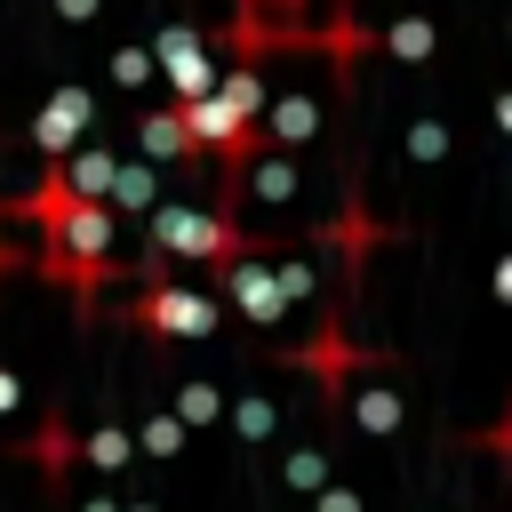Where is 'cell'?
Masks as SVG:
<instances>
[{"label": "cell", "instance_id": "obj_1", "mask_svg": "<svg viewBox=\"0 0 512 512\" xmlns=\"http://www.w3.org/2000/svg\"><path fill=\"white\" fill-rule=\"evenodd\" d=\"M48 272L72 280L80 296H96V280L112 272V208L104 200H72L48 216Z\"/></svg>", "mask_w": 512, "mask_h": 512}, {"label": "cell", "instance_id": "obj_2", "mask_svg": "<svg viewBox=\"0 0 512 512\" xmlns=\"http://www.w3.org/2000/svg\"><path fill=\"white\" fill-rule=\"evenodd\" d=\"M152 248L160 256H192V264H240V256H256L248 240H240V224L232 216H208V208H160L152 216Z\"/></svg>", "mask_w": 512, "mask_h": 512}, {"label": "cell", "instance_id": "obj_3", "mask_svg": "<svg viewBox=\"0 0 512 512\" xmlns=\"http://www.w3.org/2000/svg\"><path fill=\"white\" fill-rule=\"evenodd\" d=\"M128 320H136L144 336H160V344H176V336H208V328H216V304L152 272V280L136 288V304H128Z\"/></svg>", "mask_w": 512, "mask_h": 512}, {"label": "cell", "instance_id": "obj_4", "mask_svg": "<svg viewBox=\"0 0 512 512\" xmlns=\"http://www.w3.org/2000/svg\"><path fill=\"white\" fill-rule=\"evenodd\" d=\"M160 64H168V80H176V104H192V96L216 88V64H208L200 32H168V40H160Z\"/></svg>", "mask_w": 512, "mask_h": 512}, {"label": "cell", "instance_id": "obj_5", "mask_svg": "<svg viewBox=\"0 0 512 512\" xmlns=\"http://www.w3.org/2000/svg\"><path fill=\"white\" fill-rule=\"evenodd\" d=\"M224 280H232V296H240L256 320H280V304H288V296H280V288H272V280L248 264V256H240V264H224Z\"/></svg>", "mask_w": 512, "mask_h": 512}, {"label": "cell", "instance_id": "obj_6", "mask_svg": "<svg viewBox=\"0 0 512 512\" xmlns=\"http://www.w3.org/2000/svg\"><path fill=\"white\" fill-rule=\"evenodd\" d=\"M80 120H88V96L72 88V96H48V112H40V144L56 152V144H72L80 136Z\"/></svg>", "mask_w": 512, "mask_h": 512}, {"label": "cell", "instance_id": "obj_7", "mask_svg": "<svg viewBox=\"0 0 512 512\" xmlns=\"http://www.w3.org/2000/svg\"><path fill=\"white\" fill-rule=\"evenodd\" d=\"M144 152H152V160H168V152H192V128H184V112H176V104L144 120Z\"/></svg>", "mask_w": 512, "mask_h": 512}, {"label": "cell", "instance_id": "obj_8", "mask_svg": "<svg viewBox=\"0 0 512 512\" xmlns=\"http://www.w3.org/2000/svg\"><path fill=\"white\" fill-rule=\"evenodd\" d=\"M360 424H368V432H392V424H400V400H392L384 384H368V392H360Z\"/></svg>", "mask_w": 512, "mask_h": 512}, {"label": "cell", "instance_id": "obj_9", "mask_svg": "<svg viewBox=\"0 0 512 512\" xmlns=\"http://www.w3.org/2000/svg\"><path fill=\"white\" fill-rule=\"evenodd\" d=\"M72 448H80V440H72V424H56V416H48V424H40V464H48V472H56V464L72 472Z\"/></svg>", "mask_w": 512, "mask_h": 512}, {"label": "cell", "instance_id": "obj_10", "mask_svg": "<svg viewBox=\"0 0 512 512\" xmlns=\"http://www.w3.org/2000/svg\"><path fill=\"white\" fill-rule=\"evenodd\" d=\"M88 456H96V464H104V472H120V464H128V456H136V448H128V432H120V424H104V432H96V440H88Z\"/></svg>", "mask_w": 512, "mask_h": 512}, {"label": "cell", "instance_id": "obj_11", "mask_svg": "<svg viewBox=\"0 0 512 512\" xmlns=\"http://www.w3.org/2000/svg\"><path fill=\"white\" fill-rule=\"evenodd\" d=\"M176 416H184V424H208V416H216V392H184Z\"/></svg>", "mask_w": 512, "mask_h": 512}, {"label": "cell", "instance_id": "obj_12", "mask_svg": "<svg viewBox=\"0 0 512 512\" xmlns=\"http://www.w3.org/2000/svg\"><path fill=\"white\" fill-rule=\"evenodd\" d=\"M288 480H296V488H320V480H328V456H296Z\"/></svg>", "mask_w": 512, "mask_h": 512}, {"label": "cell", "instance_id": "obj_13", "mask_svg": "<svg viewBox=\"0 0 512 512\" xmlns=\"http://www.w3.org/2000/svg\"><path fill=\"white\" fill-rule=\"evenodd\" d=\"M112 72H120V80H144V72H152V56H144V48H120V56H112Z\"/></svg>", "mask_w": 512, "mask_h": 512}, {"label": "cell", "instance_id": "obj_14", "mask_svg": "<svg viewBox=\"0 0 512 512\" xmlns=\"http://www.w3.org/2000/svg\"><path fill=\"white\" fill-rule=\"evenodd\" d=\"M0 408H16V376L8 368H0Z\"/></svg>", "mask_w": 512, "mask_h": 512}, {"label": "cell", "instance_id": "obj_15", "mask_svg": "<svg viewBox=\"0 0 512 512\" xmlns=\"http://www.w3.org/2000/svg\"><path fill=\"white\" fill-rule=\"evenodd\" d=\"M0 272H8V248H0Z\"/></svg>", "mask_w": 512, "mask_h": 512}]
</instances>
